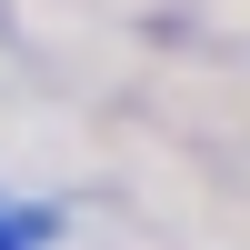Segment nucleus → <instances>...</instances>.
<instances>
[{"label":"nucleus","mask_w":250,"mask_h":250,"mask_svg":"<svg viewBox=\"0 0 250 250\" xmlns=\"http://www.w3.org/2000/svg\"><path fill=\"white\" fill-rule=\"evenodd\" d=\"M0 250H30V240H20V230H10V220H0Z\"/></svg>","instance_id":"1"}]
</instances>
